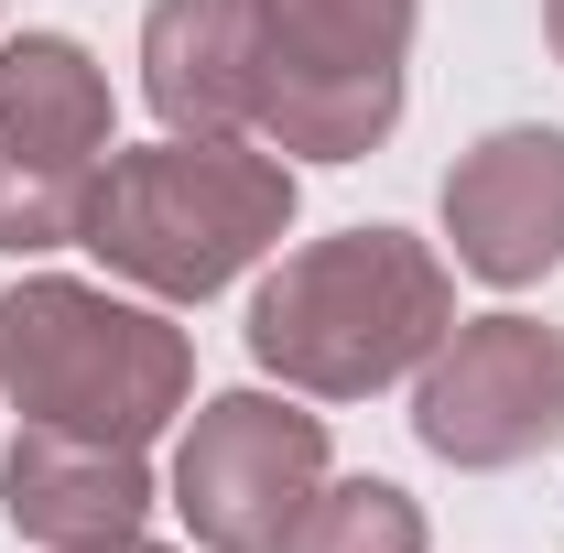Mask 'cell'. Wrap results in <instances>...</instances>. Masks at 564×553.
Here are the masks:
<instances>
[{
	"label": "cell",
	"instance_id": "12",
	"mask_svg": "<svg viewBox=\"0 0 564 553\" xmlns=\"http://www.w3.org/2000/svg\"><path fill=\"white\" fill-rule=\"evenodd\" d=\"M543 44H554V66H564V0H543Z\"/></svg>",
	"mask_w": 564,
	"mask_h": 553
},
{
	"label": "cell",
	"instance_id": "2",
	"mask_svg": "<svg viewBox=\"0 0 564 553\" xmlns=\"http://www.w3.org/2000/svg\"><path fill=\"white\" fill-rule=\"evenodd\" d=\"M282 228H293V163L272 141L163 131L141 152H109L76 250H98L109 282H131L152 304H207L261 250H282Z\"/></svg>",
	"mask_w": 564,
	"mask_h": 553
},
{
	"label": "cell",
	"instance_id": "9",
	"mask_svg": "<svg viewBox=\"0 0 564 553\" xmlns=\"http://www.w3.org/2000/svg\"><path fill=\"white\" fill-rule=\"evenodd\" d=\"M0 510L44 553H98L152 521V467H141V445H109V434L22 423V445L0 456Z\"/></svg>",
	"mask_w": 564,
	"mask_h": 553
},
{
	"label": "cell",
	"instance_id": "4",
	"mask_svg": "<svg viewBox=\"0 0 564 553\" xmlns=\"http://www.w3.org/2000/svg\"><path fill=\"white\" fill-rule=\"evenodd\" d=\"M423 0H261L250 131L282 163H358L402 131Z\"/></svg>",
	"mask_w": 564,
	"mask_h": 553
},
{
	"label": "cell",
	"instance_id": "3",
	"mask_svg": "<svg viewBox=\"0 0 564 553\" xmlns=\"http://www.w3.org/2000/svg\"><path fill=\"white\" fill-rule=\"evenodd\" d=\"M0 391L22 402V423L152 445L196 402V347L163 304H131L76 272H22L0 293Z\"/></svg>",
	"mask_w": 564,
	"mask_h": 553
},
{
	"label": "cell",
	"instance_id": "5",
	"mask_svg": "<svg viewBox=\"0 0 564 553\" xmlns=\"http://www.w3.org/2000/svg\"><path fill=\"white\" fill-rule=\"evenodd\" d=\"M120 152L109 66L76 33H11L0 44V250L44 261L87 228V196Z\"/></svg>",
	"mask_w": 564,
	"mask_h": 553
},
{
	"label": "cell",
	"instance_id": "6",
	"mask_svg": "<svg viewBox=\"0 0 564 553\" xmlns=\"http://www.w3.org/2000/svg\"><path fill=\"white\" fill-rule=\"evenodd\" d=\"M413 434L456 478H499L564 434V326L543 315H456L413 380Z\"/></svg>",
	"mask_w": 564,
	"mask_h": 553
},
{
	"label": "cell",
	"instance_id": "8",
	"mask_svg": "<svg viewBox=\"0 0 564 553\" xmlns=\"http://www.w3.org/2000/svg\"><path fill=\"white\" fill-rule=\"evenodd\" d=\"M445 239L456 272H478L489 293H521L564 261V131L510 120L478 152H456L445 174Z\"/></svg>",
	"mask_w": 564,
	"mask_h": 553
},
{
	"label": "cell",
	"instance_id": "1",
	"mask_svg": "<svg viewBox=\"0 0 564 553\" xmlns=\"http://www.w3.org/2000/svg\"><path fill=\"white\" fill-rule=\"evenodd\" d=\"M456 337V272L413 228H337L250 293V358L304 402H369Z\"/></svg>",
	"mask_w": 564,
	"mask_h": 553
},
{
	"label": "cell",
	"instance_id": "13",
	"mask_svg": "<svg viewBox=\"0 0 564 553\" xmlns=\"http://www.w3.org/2000/svg\"><path fill=\"white\" fill-rule=\"evenodd\" d=\"M98 553H174V543H141V532H131V543H98Z\"/></svg>",
	"mask_w": 564,
	"mask_h": 553
},
{
	"label": "cell",
	"instance_id": "10",
	"mask_svg": "<svg viewBox=\"0 0 564 553\" xmlns=\"http://www.w3.org/2000/svg\"><path fill=\"white\" fill-rule=\"evenodd\" d=\"M141 98L163 131H250L261 98V0H152Z\"/></svg>",
	"mask_w": 564,
	"mask_h": 553
},
{
	"label": "cell",
	"instance_id": "11",
	"mask_svg": "<svg viewBox=\"0 0 564 553\" xmlns=\"http://www.w3.org/2000/svg\"><path fill=\"white\" fill-rule=\"evenodd\" d=\"M272 553H423V499L391 478H326Z\"/></svg>",
	"mask_w": 564,
	"mask_h": 553
},
{
	"label": "cell",
	"instance_id": "7",
	"mask_svg": "<svg viewBox=\"0 0 564 553\" xmlns=\"http://www.w3.org/2000/svg\"><path fill=\"white\" fill-rule=\"evenodd\" d=\"M326 488V413L304 391H217L174 445V510L196 553H272L282 521Z\"/></svg>",
	"mask_w": 564,
	"mask_h": 553
}]
</instances>
